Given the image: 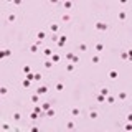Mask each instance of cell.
<instances>
[{"instance_id": "cell-1", "label": "cell", "mask_w": 132, "mask_h": 132, "mask_svg": "<svg viewBox=\"0 0 132 132\" xmlns=\"http://www.w3.org/2000/svg\"><path fill=\"white\" fill-rule=\"evenodd\" d=\"M94 30L99 31V33H107V31L111 30V23L102 22V20H97V22L94 23Z\"/></svg>"}, {"instance_id": "cell-2", "label": "cell", "mask_w": 132, "mask_h": 132, "mask_svg": "<svg viewBox=\"0 0 132 132\" xmlns=\"http://www.w3.org/2000/svg\"><path fill=\"white\" fill-rule=\"evenodd\" d=\"M50 35H56V33H60L61 31V25L58 23V22H50L48 23V30H46Z\"/></svg>"}, {"instance_id": "cell-3", "label": "cell", "mask_w": 132, "mask_h": 132, "mask_svg": "<svg viewBox=\"0 0 132 132\" xmlns=\"http://www.w3.org/2000/svg\"><path fill=\"white\" fill-rule=\"evenodd\" d=\"M86 116H88V119H91V121H96V119H99V116H101V112H99V109H96V107H89L88 111H86Z\"/></svg>"}, {"instance_id": "cell-4", "label": "cell", "mask_w": 132, "mask_h": 132, "mask_svg": "<svg viewBox=\"0 0 132 132\" xmlns=\"http://www.w3.org/2000/svg\"><path fill=\"white\" fill-rule=\"evenodd\" d=\"M119 56H121V60H122V61L129 63V61L132 60V50H129V48H124V50H121Z\"/></svg>"}, {"instance_id": "cell-5", "label": "cell", "mask_w": 132, "mask_h": 132, "mask_svg": "<svg viewBox=\"0 0 132 132\" xmlns=\"http://www.w3.org/2000/svg\"><path fill=\"white\" fill-rule=\"evenodd\" d=\"M53 53H55V50H53L51 46H48V45H45V46L41 48V55H43L45 60H50V58L53 56Z\"/></svg>"}, {"instance_id": "cell-6", "label": "cell", "mask_w": 132, "mask_h": 132, "mask_svg": "<svg viewBox=\"0 0 132 132\" xmlns=\"http://www.w3.org/2000/svg\"><path fill=\"white\" fill-rule=\"evenodd\" d=\"M81 109H79V106H73V107H69V116H71L73 119H78V117H81Z\"/></svg>"}, {"instance_id": "cell-7", "label": "cell", "mask_w": 132, "mask_h": 132, "mask_svg": "<svg viewBox=\"0 0 132 132\" xmlns=\"http://www.w3.org/2000/svg\"><path fill=\"white\" fill-rule=\"evenodd\" d=\"M60 7L63 8L64 12H68V13H69V12H71L73 8H74V3L71 2V0H63V2H61V5H60Z\"/></svg>"}, {"instance_id": "cell-8", "label": "cell", "mask_w": 132, "mask_h": 132, "mask_svg": "<svg viewBox=\"0 0 132 132\" xmlns=\"http://www.w3.org/2000/svg\"><path fill=\"white\" fill-rule=\"evenodd\" d=\"M60 22L61 23H71L73 22V15L68 13V12H63V13L60 15Z\"/></svg>"}, {"instance_id": "cell-9", "label": "cell", "mask_w": 132, "mask_h": 132, "mask_svg": "<svg viewBox=\"0 0 132 132\" xmlns=\"http://www.w3.org/2000/svg\"><path fill=\"white\" fill-rule=\"evenodd\" d=\"M36 93H38L41 97H43V96H46V94L50 93V86H48V84H40L38 88H36Z\"/></svg>"}, {"instance_id": "cell-10", "label": "cell", "mask_w": 132, "mask_h": 132, "mask_svg": "<svg viewBox=\"0 0 132 132\" xmlns=\"http://www.w3.org/2000/svg\"><path fill=\"white\" fill-rule=\"evenodd\" d=\"M76 53H79V55L89 53V45H88V43H79V45L76 46Z\"/></svg>"}, {"instance_id": "cell-11", "label": "cell", "mask_w": 132, "mask_h": 132, "mask_svg": "<svg viewBox=\"0 0 132 132\" xmlns=\"http://www.w3.org/2000/svg\"><path fill=\"white\" fill-rule=\"evenodd\" d=\"M18 22V15H16V12H8L7 13V23H16Z\"/></svg>"}, {"instance_id": "cell-12", "label": "cell", "mask_w": 132, "mask_h": 132, "mask_svg": "<svg viewBox=\"0 0 132 132\" xmlns=\"http://www.w3.org/2000/svg\"><path fill=\"white\" fill-rule=\"evenodd\" d=\"M93 48H94V53H97V55H101V53H102V51L106 50V45L102 43V41H96Z\"/></svg>"}, {"instance_id": "cell-13", "label": "cell", "mask_w": 132, "mask_h": 132, "mask_svg": "<svg viewBox=\"0 0 132 132\" xmlns=\"http://www.w3.org/2000/svg\"><path fill=\"white\" fill-rule=\"evenodd\" d=\"M66 41H68V36H66V35H61V33H60V40H58L56 46L60 48V50H63V48L66 46Z\"/></svg>"}, {"instance_id": "cell-14", "label": "cell", "mask_w": 132, "mask_h": 132, "mask_svg": "<svg viewBox=\"0 0 132 132\" xmlns=\"http://www.w3.org/2000/svg\"><path fill=\"white\" fill-rule=\"evenodd\" d=\"M30 102H31V104H40V102H41V96L36 93V91L30 94Z\"/></svg>"}, {"instance_id": "cell-15", "label": "cell", "mask_w": 132, "mask_h": 132, "mask_svg": "<svg viewBox=\"0 0 132 132\" xmlns=\"http://www.w3.org/2000/svg\"><path fill=\"white\" fill-rule=\"evenodd\" d=\"M97 93H101L102 96H109L111 93H112V89L109 88V86H106V84H102V86H99V89H97Z\"/></svg>"}, {"instance_id": "cell-16", "label": "cell", "mask_w": 132, "mask_h": 132, "mask_svg": "<svg viewBox=\"0 0 132 132\" xmlns=\"http://www.w3.org/2000/svg\"><path fill=\"white\" fill-rule=\"evenodd\" d=\"M116 99H117V101H121V102H126L127 99H129V93H126V91H121V93L116 94Z\"/></svg>"}, {"instance_id": "cell-17", "label": "cell", "mask_w": 132, "mask_h": 132, "mask_svg": "<svg viewBox=\"0 0 132 132\" xmlns=\"http://www.w3.org/2000/svg\"><path fill=\"white\" fill-rule=\"evenodd\" d=\"M27 50H28V53H31V55H38V53H41V48L38 46V45H35V43H31Z\"/></svg>"}, {"instance_id": "cell-18", "label": "cell", "mask_w": 132, "mask_h": 132, "mask_svg": "<svg viewBox=\"0 0 132 132\" xmlns=\"http://www.w3.org/2000/svg\"><path fill=\"white\" fill-rule=\"evenodd\" d=\"M50 60H51V61H53V63H55V64H60L61 61H63V56H61V53L55 51V53H53V56L50 58Z\"/></svg>"}, {"instance_id": "cell-19", "label": "cell", "mask_w": 132, "mask_h": 132, "mask_svg": "<svg viewBox=\"0 0 132 132\" xmlns=\"http://www.w3.org/2000/svg\"><path fill=\"white\" fill-rule=\"evenodd\" d=\"M94 101L97 102V104H106V96H102L101 93H94Z\"/></svg>"}, {"instance_id": "cell-20", "label": "cell", "mask_w": 132, "mask_h": 132, "mask_svg": "<svg viewBox=\"0 0 132 132\" xmlns=\"http://www.w3.org/2000/svg\"><path fill=\"white\" fill-rule=\"evenodd\" d=\"M127 18H129V13H127L126 10H119V13H117V20L119 22H127Z\"/></svg>"}, {"instance_id": "cell-21", "label": "cell", "mask_w": 132, "mask_h": 132, "mask_svg": "<svg viewBox=\"0 0 132 132\" xmlns=\"http://www.w3.org/2000/svg\"><path fill=\"white\" fill-rule=\"evenodd\" d=\"M89 61H91V63H93V64H101V61H102V58H101V55H97V53H93V56H91L89 58Z\"/></svg>"}, {"instance_id": "cell-22", "label": "cell", "mask_w": 132, "mask_h": 132, "mask_svg": "<svg viewBox=\"0 0 132 132\" xmlns=\"http://www.w3.org/2000/svg\"><path fill=\"white\" fill-rule=\"evenodd\" d=\"M55 66H56V64L53 63L51 60H45V61H43V69H45V71H51Z\"/></svg>"}, {"instance_id": "cell-23", "label": "cell", "mask_w": 132, "mask_h": 132, "mask_svg": "<svg viewBox=\"0 0 132 132\" xmlns=\"http://www.w3.org/2000/svg\"><path fill=\"white\" fill-rule=\"evenodd\" d=\"M28 119H30L31 122H40V121H41V116H40V114H36L35 111H31V112L28 114Z\"/></svg>"}, {"instance_id": "cell-24", "label": "cell", "mask_w": 132, "mask_h": 132, "mask_svg": "<svg viewBox=\"0 0 132 132\" xmlns=\"http://www.w3.org/2000/svg\"><path fill=\"white\" fill-rule=\"evenodd\" d=\"M107 78H109L111 81H116L119 78V71L117 69H109V73H107Z\"/></svg>"}, {"instance_id": "cell-25", "label": "cell", "mask_w": 132, "mask_h": 132, "mask_svg": "<svg viewBox=\"0 0 132 132\" xmlns=\"http://www.w3.org/2000/svg\"><path fill=\"white\" fill-rule=\"evenodd\" d=\"M64 129H66V130H74V129H76V122H74L73 119L66 121V122H64Z\"/></svg>"}, {"instance_id": "cell-26", "label": "cell", "mask_w": 132, "mask_h": 132, "mask_svg": "<svg viewBox=\"0 0 132 132\" xmlns=\"http://www.w3.org/2000/svg\"><path fill=\"white\" fill-rule=\"evenodd\" d=\"M56 109H55V107H50V109L46 111V112H45V117H46V119H53V117H56Z\"/></svg>"}, {"instance_id": "cell-27", "label": "cell", "mask_w": 132, "mask_h": 132, "mask_svg": "<svg viewBox=\"0 0 132 132\" xmlns=\"http://www.w3.org/2000/svg\"><path fill=\"white\" fill-rule=\"evenodd\" d=\"M64 86H66V84H64V81H56V82H55V86H53V89H55L56 93H61V91L64 89Z\"/></svg>"}, {"instance_id": "cell-28", "label": "cell", "mask_w": 132, "mask_h": 132, "mask_svg": "<svg viewBox=\"0 0 132 132\" xmlns=\"http://www.w3.org/2000/svg\"><path fill=\"white\" fill-rule=\"evenodd\" d=\"M22 119H23V114L20 112V111H13V112H12V121L18 122V121H22Z\"/></svg>"}, {"instance_id": "cell-29", "label": "cell", "mask_w": 132, "mask_h": 132, "mask_svg": "<svg viewBox=\"0 0 132 132\" xmlns=\"http://www.w3.org/2000/svg\"><path fill=\"white\" fill-rule=\"evenodd\" d=\"M116 101H117V99H116V94L111 93L109 96H106V104H107V106H112V104H116Z\"/></svg>"}, {"instance_id": "cell-30", "label": "cell", "mask_w": 132, "mask_h": 132, "mask_svg": "<svg viewBox=\"0 0 132 132\" xmlns=\"http://www.w3.org/2000/svg\"><path fill=\"white\" fill-rule=\"evenodd\" d=\"M31 84H33V81H31V79H28V78L22 79V88H23V89H30V88H31Z\"/></svg>"}, {"instance_id": "cell-31", "label": "cell", "mask_w": 132, "mask_h": 132, "mask_svg": "<svg viewBox=\"0 0 132 132\" xmlns=\"http://www.w3.org/2000/svg\"><path fill=\"white\" fill-rule=\"evenodd\" d=\"M12 56V50L10 48H3L0 51V58H10Z\"/></svg>"}, {"instance_id": "cell-32", "label": "cell", "mask_w": 132, "mask_h": 132, "mask_svg": "<svg viewBox=\"0 0 132 132\" xmlns=\"http://www.w3.org/2000/svg\"><path fill=\"white\" fill-rule=\"evenodd\" d=\"M76 68H78V66L73 64V63H66V66H64L66 73H74V71H76Z\"/></svg>"}, {"instance_id": "cell-33", "label": "cell", "mask_w": 132, "mask_h": 132, "mask_svg": "<svg viewBox=\"0 0 132 132\" xmlns=\"http://www.w3.org/2000/svg\"><path fill=\"white\" fill-rule=\"evenodd\" d=\"M81 61H82V60H81V55H79V53H74V56H73L71 63L78 66V64H81Z\"/></svg>"}, {"instance_id": "cell-34", "label": "cell", "mask_w": 132, "mask_h": 132, "mask_svg": "<svg viewBox=\"0 0 132 132\" xmlns=\"http://www.w3.org/2000/svg\"><path fill=\"white\" fill-rule=\"evenodd\" d=\"M40 104H41V107H43V111H45V112H46V111L50 109V107H53V104H51L50 101H41Z\"/></svg>"}, {"instance_id": "cell-35", "label": "cell", "mask_w": 132, "mask_h": 132, "mask_svg": "<svg viewBox=\"0 0 132 132\" xmlns=\"http://www.w3.org/2000/svg\"><path fill=\"white\" fill-rule=\"evenodd\" d=\"M48 40L51 41L53 45H56V43H58V40H60V33H56V35H50V36H48Z\"/></svg>"}, {"instance_id": "cell-36", "label": "cell", "mask_w": 132, "mask_h": 132, "mask_svg": "<svg viewBox=\"0 0 132 132\" xmlns=\"http://www.w3.org/2000/svg\"><path fill=\"white\" fill-rule=\"evenodd\" d=\"M7 94H8V86H5V84H3V86H0V96H2V97H5Z\"/></svg>"}, {"instance_id": "cell-37", "label": "cell", "mask_w": 132, "mask_h": 132, "mask_svg": "<svg viewBox=\"0 0 132 132\" xmlns=\"http://www.w3.org/2000/svg\"><path fill=\"white\" fill-rule=\"evenodd\" d=\"M22 73L27 76L28 73H31V66H30V64H23V66H22Z\"/></svg>"}, {"instance_id": "cell-38", "label": "cell", "mask_w": 132, "mask_h": 132, "mask_svg": "<svg viewBox=\"0 0 132 132\" xmlns=\"http://www.w3.org/2000/svg\"><path fill=\"white\" fill-rule=\"evenodd\" d=\"M8 5H12V7H22L23 2H22V0H10V2H8Z\"/></svg>"}, {"instance_id": "cell-39", "label": "cell", "mask_w": 132, "mask_h": 132, "mask_svg": "<svg viewBox=\"0 0 132 132\" xmlns=\"http://www.w3.org/2000/svg\"><path fill=\"white\" fill-rule=\"evenodd\" d=\"M43 78L45 76H43V73H41V71H35V81L40 82V81H43Z\"/></svg>"}, {"instance_id": "cell-40", "label": "cell", "mask_w": 132, "mask_h": 132, "mask_svg": "<svg viewBox=\"0 0 132 132\" xmlns=\"http://www.w3.org/2000/svg\"><path fill=\"white\" fill-rule=\"evenodd\" d=\"M74 53H76V51H68V53L64 55V58H66V61H68V63H71V60H73Z\"/></svg>"}, {"instance_id": "cell-41", "label": "cell", "mask_w": 132, "mask_h": 132, "mask_svg": "<svg viewBox=\"0 0 132 132\" xmlns=\"http://www.w3.org/2000/svg\"><path fill=\"white\" fill-rule=\"evenodd\" d=\"M50 7H60L61 5V2H58V0H50Z\"/></svg>"}, {"instance_id": "cell-42", "label": "cell", "mask_w": 132, "mask_h": 132, "mask_svg": "<svg viewBox=\"0 0 132 132\" xmlns=\"http://www.w3.org/2000/svg\"><path fill=\"white\" fill-rule=\"evenodd\" d=\"M0 127H2V130H10V129H13V127H10V124H7V122H3Z\"/></svg>"}, {"instance_id": "cell-43", "label": "cell", "mask_w": 132, "mask_h": 132, "mask_svg": "<svg viewBox=\"0 0 132 132\" xmlns=\"http://www.w3.org/2000/svg\"><path fill=\"white\" fill-rule=\"evenodd\" d=\"M28 129H30V130H33V132H35V130H38V129H40V126H38V124H36V122H33V124H31V126H30V127H28Z\"/></svg>"}, {"instance_id": "cell-44", "label": "cell", "mask_w": 132, "mask_h": 132, "mask_svg": "<svg viewBox=\"0 0 132 132\" xmlns=\"http://www.w3.org/2000/svg\"><path fill=\"white\" fill-rule=\"evenodd\" d=\"M124 121H126V122H132V114H130V112H127V114H126V117H124Z\"/></svg>"}, {"instance_id": "cell-45", "label": "cell", "mask_w": 132, "mask_h": 132, "mask_svg": "<svg viewBox=\"0 0 132 132\" xmlns=\"http://www.w3.org/2000/svg\"><path fill=\"white\" fill-rule=\"evenodd\" d=\"M124 129H126V130H130L132 129V124L130 122H126V124H124Z\"/></svg>"}, {"instance_id": "cell-46", "label": "cell", "mask_w": 132, "mask_h": 132, "mask_svg": "<svg viewBox=\"0 0 132 132\" xmlns=\"http://www.w3.org/2000/svg\"><path fill=\"white\" fill-rule=\"evenodd\" d=\"M20 130H22V127H18V126L13 127V132H20Z\"/></svg>"}]
</instances>
